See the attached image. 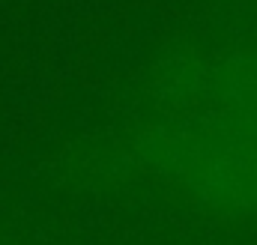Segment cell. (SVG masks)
Returning a JSON list of instances; mask_svg holds the SVG:
<instances>
[{"label":"cell","instance_id":"6da1fadb","mask_svg":"<svg viewBox=\"0 0 257 245\" xmlns=\"http://www.w3.org/2000/svg\"><path fill=\"white\" fill-rule=\"evenodd\" d=\"M66 72H69V81H75L81 90H96L99 81H102L99 60H96V54L87 51V48L72 51V57H69V63H66Z\"/></svg>","mask_w":257,"mask_h":245},{"label":"cell","instance_id":"7a4b0ae2","mask_svg":"<svg viewBox=\"0 0 257 245\" xmlns=\"http://www.w3.org/2000/svg\"><path fill=\"white\" fill-rule=\"evenodd\" d=\"M0 165H3V159H0Z\"/></svg>","mask_w":257,"mask_h":245}]
</instances>
